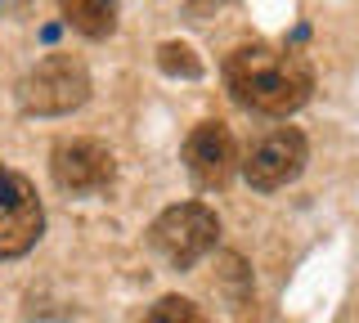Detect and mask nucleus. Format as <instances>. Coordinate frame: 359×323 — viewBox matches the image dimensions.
<instances>
[{
  "label": "nucleus",
  "mask_w": 359,
  "mask_h": 323,
  "mask_svg": "<svg viewBox=\"0 0 359 323\" xmlns=\"http://www.w3.org/2000/svg\"><path fill=\"white\" fill-rule=\"evenodd\" d=\"M224 85L243 108L261 117H287L314 90V68L297 50L274 46H238L224 59Z\"/></svg>",
  "instance_id": "f257e3e1"
},
{
  "label": "nucleus",
  "mask_w": 359,
  "mask_h": 323,
  "mask_svg": "<svg viewBox=\"0 0 359 323\" xmlns=\"http://www.w3.org/2000/svg\"><path fill=\"white\" fill-rule=\"evenodd\" d=\"M216 238H220V220L207 202H175L149 225V247L171 270H194L216 247Z\"/></svg>",
  "instance_id": "f03ea898"
},
{
  "label": "nucleus",
  "mask_w": 359,
  "mask_h": 323,
  "mask_svg": "<svg viewBox=\"0 0 359 323\" xmlns=\"http://www.w3.org/2000/svg\"><path fill=\"white\" fill-rule=\"evenodd\" d=\"M90 99V72L72 54H50L18 81V108L27 117H63Z\"/></svg>",
  "instance_id": "7ed1b4c3"
},
{
  "label": "nucleus",
  "mask_w": 359,
  "mask_h": 323,
  "mask_svg": "<svg viewBox=\"0 0 359 323\" xmlns=\"http://www.w3.org/2000/svg\"><path fill=\"white\" fill-rule=\"evenodd\" d=\"M45 233V207L22 171L0 166V261L27 256Z\"/></svg>",
  "instance_id": "20e7f679"
},
{
  "label": "nucleus",
  "mask_w": 359,
  "mask_h": 323,
  "mask_svg": "<svg viewBox=\"0 0 359 323\" xmlns=\"http://www.w3.org/2000/svg\"><path fill=\"white\" fill-rule=\"evenodd\" d=\"M306 158H310L306 135H301L297 126H278V130H269V135H261L252 149H247L243 175H247V184H252V188L274 193V188L292 184L301 171H306Z\"/></svg>",
  "instance_id": "39448f33"
},
{
  "label": "nucleus",
  "mask_w": 359,
  "mask_h": 323,
  "mask_svg": "<svg viewBox=\"0 0 359 323\" xmlns=\"http://www.w3.org/2000/svg\"><path fill=\"white\" fill-rule=\"evenodd\" d=\"M50 171L63 193H99V188L112 184L117 162H112L108 144L99 139H63L50 153Z\"/></svg>",
  "instance_id": "423d86ee"
},
{
  "label": "nucleus",
  "mask_w": 359,
  "mask_h": 323,
  "mask_svg": "<svg viewBox=\"0 0 359 323\" xmlns=\"http://www.w3.org/2000/svg\"><path fill=\"white\" fill-rule=\"evenodd\" d=\"M184 166L198 188H224L238 171V144L224 121H198L184 139Z\"/></svg>",
  "instance_id": "0eeeda50"
},
{
  "label": "nucleus",
  "mask_w": 359,
  "mask_h": 323,
  "mask_svg": "<svg viewBox=\"0 0 359 323\" xmlns=\"http://www.w3.org/2000/svg\"><path fill=\"white\" fill-rule=\"evenodd\" d=\"M67 27H76L90 41H104L117 27V0H59Z\"/></svg>",
  "instance_id": "6e6552de"
},
{
  "label": "nucleus",
  "mask_w": 359,
  "mask_h": 323,
  "mask_svg": "<svg viewBox=\"0 0 359 323\" xmlns=\"http://www.w3.org/2000/svg\"><path fill=\"white\" fill-rule=\"evenodd\" d=\"M144 323H202V310L189 296H162L149 315H144Z\"/></svg>",
  "instance_id": "1a4fd4ad"
},
{
  "label": "nucleus",
  "mask_w": 359,
  "mask_h": 323,
  "mask_svg": "<svg viewBox=\"0 0 359 323\" xmlns=\"http://www.w3.org/2000/svg\"><path fill=\"white\" fill-rule=\"evenodd\" d=\"M157 63H162V72H171V76H202V63L194 59V50L175 46V41H166V46L157 50Z\"/></svg>",
  "instance_id": "9d476101"
}]
</instances>
